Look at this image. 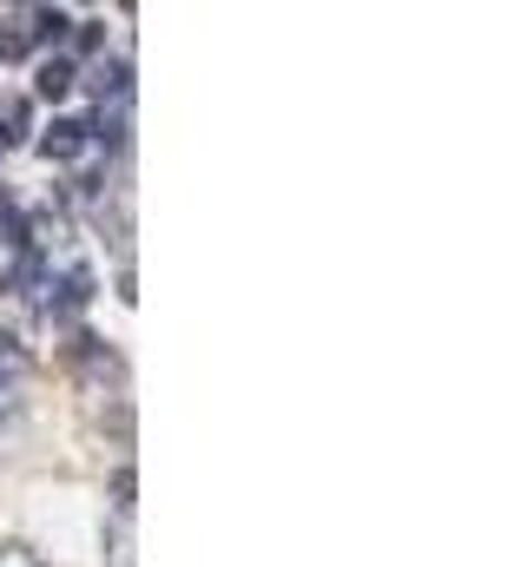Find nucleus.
I'll list each match as a JSON object with an SVG mask.
<instances>
[{"mask_svg":"<svg viewBox=\"0 0 527 567\" xmlns=\"http://www.w3.org/2000/svg\"><path fill=\"white\" fill-rule=\"evenodd\" d=\"M86 133H93L86 120H53V133L40 140V152L46 158H73V152H86Z\"/></svg>","mask_w":527,"mask_h":567,"instance_id":"f257e3e1","label":"nucleus"},{"mask_svg":"<svg viewBox=\"0 0 527 567\" xmlns=\"http://www.w3.org/2000/svg\"><path fill=\"white\" fill-rule=\"evenodd\" d=\"M86 303H93V271H66L60 297H53V317H80Z\"/></svg>","mask_w":527,"mask_h":567,"instance_id":"f03ea898","label":"nucleus"},{"mask_svg":"<svg viewBox=\"0 0 527 567\" xmlns=\"http://www.w3.org/2000/svg\"><path fill=\"white\" fill-rule=\"evenodd\" d=\"M27 126H33L27 100H0V145H20L27 140Z\"/></svg>","mask_w":527,"mask_h":567,"instance_id":"7ed1b4c3","label":"nucleus"},{"mask_svg":"<svg viewBox=\"0 0 527 567\" xmlns=\"http://www.w3.org/2000/svg\"><path fill=\"white\" fill-rule=\"evenodd\" d=\"M60 93H73V66L66 60H46L40 66V100H60Z\"/></svg>","mask_w":527,"mask_h":567,"instance_id":"20e7f679","label":"nucleus"},{"mask_svg":"<svg viewBox=\"0 0 527 567\" xmlns=\"http://www.w3.org/2000/svg\"><path fill=\"white\" fill-rule=\"evenodd\" d=\"M33 47V33H27V20H0V60H20Z\"/></svg>","mask_w":527,"mask_h":567,"instance_id":"39448f33","label":"nucleus"},{"mask_svg":"<svg viewBox=\"0 0 527 567\" xmlns=\"http://www.w3.org/2000/svg\"><path fill=\"white\" fill-rule=\"evenodd\" d=\"M66 27H73V20H66V13H60V7H40V13H33V27H27V33H33V40H60V33H66Z\"/></svg>","mask_w":527,"mask_h":567,"instance_id":"423d86ee","label":"nucleus"},{"mask_svg":"<svg viewBox=\"0 0 527 567\" xmlns=\"http://www.w3.org/2000/svg\"><path fill=\"white\" fill-rule=\"evenodd\" d=\"M0 363H20V343H13L7 330H0Z\"/></svg>","mask_w":527,"mask_h":567,"instance_id":"0eeeda50","label":"nucleus"}]
</instances>
